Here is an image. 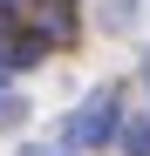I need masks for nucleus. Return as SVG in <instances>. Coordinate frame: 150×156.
<instances>
[{
  "label": "nucleus",
  "instance_id": "1",
  "mask_svg": "<svg viewBox=\"0 0 150 156\" xmlns=\"http://www.w3.org/2000/svg\"><path fill=\"white\" fill-rule=\"evenodd\" d=\"M109 129H116V88H96L89 95V109L75 115V129H68V143H109Z\"/></svg>",
  "mask_w": 150,
  "mask_h": 156
},
{
  "label": "nucleus",
  "instance_id": "2",
  "mask_svg": "<svg viewBox=\"0 0 150 156\" xmlns=\"http://www.w3.org/2000/svg\"><path fill=\"white\" fill-rule=\"evenodd\" d=\"M123 149H130V156H150V122H143V115L123 122Z\"/></svg>",
  "mask_w": 150,
  "mask_h": 156
}]
</instances>
